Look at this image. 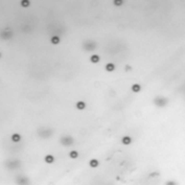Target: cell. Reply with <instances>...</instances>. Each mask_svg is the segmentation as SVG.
<instances>
[{"mask_svg":"<svg viewBox=\"0 0 185 185\" xmlns=\"http://www.w3.org/2000/svg\"><path fill=\"white\" fill-rule=\"evenodd\" d=\"M60 143H61L63 146H71V145L74 143V139L72 136H69V135L62 136V137L60 138Z\"/></svg>","mask_w":185,"mask_h":185,"instance_id":"cell-1","label":"cell"},{"mask_svg":"<svg viewBox=\"0 0 185 185\" xmlns=\"http://www.w3.org/2000/svg\"><path fill=\"white\" fill-rule=\"evenodd\" d=\"M15 183H17V185H29V178H26V176L17 175V178H15Z\"/></svg>","mask_w":185,"mask_h":185,"instance_id":"cell-2","label":"cell"},{"mask_svg":"<svg viewBox=\"0 0 185 185\" xmlns=\"http://www.w3.org/2000/svg\"><path fill=\"white\" fill-rule=\"evenodd\" d=\"M154 102L156 106H158V107H164V106L168 104V99H167L166 97H157V98H155Z\"/></svg>","mask_w":185,"mask_h":185,"instance_id":"cell-3","label":"cell"},{"mask_svg":"<svg viewBox=\"0 0 185 185\" xmlns=\"http://www.w3.org/2000/svg\"><path fill=\"white\" fill-rule=\"evenodd\" d=\"M96 46H97V44H96L94 40H87L84 43V48H85V50H87V51L94 50L96 48Z\"/></svg>","mask_w":185,"mask_h":185,"instance_id":"cell-4","label":"cell"},{"mask_svg":"<svg viewBox=\"0 0 185 185\" xmlns=\"http://www.w3.org/2000/svg\"><path fill=\"white\" fill-rule=\"evenodd\" d=\"M45 162L46 163H53L55 162V157L52 156V155H47V156H45Z\"/></svg>","mask_w":185,"mask_h":185,"instance_id":"cell-5","label":"cell"},{"mask_svg":"<svg viewBox=\"0 0 185 185\" xmlns=\"http://www.w3.org/2000/svg\"><path fill=\"white\" fill-rule=\"evenodd\" d=\"M21 135L20 134H17V133H14V134H12V136H11V139H12V142H14V143H19L20 140H21Z\"/></svg>","mask_w":185,"mask_h":185,"instance_id":"cell-6","label":"cell"},{"mask_svg":"<svg viewBox=\"0 0 185 185\" xmlns=\"http://www.w3.org/2000/svg\"><path fill=\"white\" fill-rule=\"evenodd\" d=\"M122 143H123V145H126V146H127V145H130L131 143H132V138L127 135L123 136V137H122Z\"/></svg>","mask_w":185,"mask_h":185,"instance_id":"cell-7","label":"cell"},{"mask_svg":"<svg viewBox=\"0 0 185 185\" xmlns=\"http://www.w3.org/2000/svg\"><path fill=\"white\" fill-rule=\"evenodd\" d=\"M76 108H77L78 110H84L86 108V104L84 101H77L76 102Z\"/></svg>","mask_w":185,"mask_h":185,"instance_id":"cell-8","label":"cell"},{"mask_svg":"<svg viewBox=\"0 0 185 185\" xmlns=\"http://www.w3.org/2000/svg\"><path fill=\"white\" fill-rule=\"evenodd\" d=\"M116 70V65L113 63H107L106 64V71L108 72H113Z\"/></svg>","mask_w":185,"mask_h":185,"instance_id":"cell-9","label":"cell"},{"mask_svg":"<svg viewBox=\"0 0 185 185\" xmlns=\"http://www.w3.org/2000/svg\"><path fill=\"white\" fill-rule=\"evenodd\" d=\"M99 166V161L97 159H92L89 161V167L90 168H97Z\"/></svg>","mask_w":185,"mask_h":185,"instance_id":"cell-10","label":"cell"},{"mask_svg":"<svg viewBox=\"0 0 185 185\" xmlns=\"http://www.w3.org/2000/svg\"><path fill=\"white\" fill-rule=\"evenodd\" d=\"M99 61H100V57L98 55H92L90 57V62L92 63H98Z\"/></svg>","mask_w":185,"mask_h":185,"instance_id":"cell-11","label":"cell"},{"mask_svg":"<svg viewBox=\"0 0 185 185\" xmlns=\"http://www.w3.org/2000/svg\"><path fill=\"white\" fill-rule=\"evenodd\" d=\"M140 89H142V87H140L139 84H133L132 85V92H139Z\"/></svg>","mask_w":185,"mask_h":185,"instance_id":"cell-12","label":"cell"},{"mask_svg":"<svg viewBox=\"0 0 185 185\" xmlns=\"http://www.w3.org/2000/svg\"><path fill=\"white\" fill-rule=\"evenodd\" d=\"M50 41H51L52 45H58V44L60 43V37H58V36H52V37L50 38Z\"/></svg>","mask_w":185,"mask_h":185,"instance_id":"cell-13","label":"cell"},{"mask_svg":"<svg viewBox=\"0 0 185 185\" xmlns=\"http://www.w3.org/2000/svg\"><path fill=\"white\" fill-rule=\"evenodd\" d=\"M69 156H70V158L71 159H76L78 157V152L76 151V150H71L70 151V154H69Z\"/></svg>","mask_w":185,"mask_h":185,"instance_id":"cell-14","label":"cell"},{"mask_svg":"<svg viewBox=\"0 0 185 185\" xmlns=\"http://www.w3.org/2000/svg\"><path fill=\"white\" fill-rule=\"evenodd\" d=\"M29 5H31V2H29V0H22V1H21V6L23 8H27Z\"/></svg>","mask_w":185,"mask_h":185,"instance_id":"cell-15","label":"cell"},{"mask_svg":"<svg viewBox=\"0 0 185 185\" xmlns=\"http://www.w3.org/2000/svg\"><path fill=\"white\" fill-rule=\"evenodd\" d=\"M113 5L116 6V7H120V6L123 5V1H121V0H114V1H113Z\"/></svg>","mask_w":185,"mask_h":185,"instance_id":"cell-16","label":"cell"},{"mask_svg":"<svg viewBox=\"0 0 185 185\" xmlns=\"http://www.w3.org/2000/svg\"><path fill=\"white\" fill-rule=\"evenodd\" d=\"M166 185H178V183L174 182V181H168V182L166 183Z\"/></svg>","mask_w":185,"mask_h":185,"instance_id":"cell-17","label":"cell"},{"mask_svg":"<svg viewBox=\"0 0 185 185\" xmlns=\"http://www.w3.org/2000/svg\"><path fill=\"white\" fill-rule=\"evenodd\" d=\"M126 70H127V71H128V70H131V68H130V65H126Z\"/></svg>","mask_w":185,"mask_h":185,"instance_id":"cell-18","label":"cell"},{"mask_svg":"<svg viewBox=\"0 0 185 185\" xmlns=\"http://www.w3.org/2000/svg\"><path fill=\"white\" fill-rule=\"evenodd\" d=\"M0 58H1V53H0Z\"/></svg>","mask_w":185,"mask_h":185,"instance_id":"cell-19","label":"cell"}]
</instances>
